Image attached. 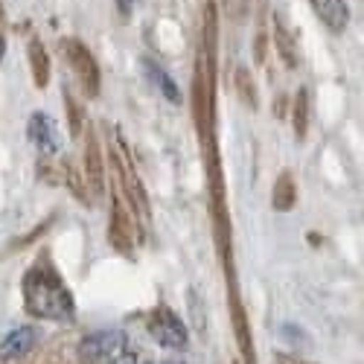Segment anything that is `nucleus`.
I'll use <instances>...</instances> for the list:
<instances>
[{
  "mask_svg": "<svg viewBox=\"0 0 364 364\" xmlns=\"http://www.w3.org/2000/svg\"><path fill=\"white\" fill-rule=\"evenodd\" d=\"M114 364H140L134 355H123V353H119L117 358H114Z\"/></svg>",
  "mask_w": 364,
  "mask_h": 364,
  "instance_id": "nucleus-9",
  "label": "nucleus"
},
{
  "mask_svg": "<svg viewBox=\"0 0 364 364\" xmlns=\"http://www.w3.org/2000/svg\"><path fill=\"white\" fill-rule=\"evenodd\" d=\"M126 347V336L119 329H97L82 338L79 358L85 364H111Z\"/></svg>",
  "mask_w": 364,
  "mask_h": 364,
  "instance_id": "nucleus-2",
  "label": "nucleus"
},
{
  "mask_svg": "<svg viewBox=\"0 0 364 364\" xmlns=\"http://www.w3.org/2000/svg\"><path fill=\"white\" fill-rule=\"evenodd\" d=\"M149 332L161 347H169V350H184L187 347V326L181 323L172 312H161V315L151 318Z\"/></svg>",
  "mask_w": 364,
  "mask_h": 364,
  "instance_id": "nucleus-3",
  "label": "nucleus"
},
{
  "mask_svg": "<svg viewBox=\"0 0 364 364\" xmlns=\"http://www.w3.org/2000/svg\"><path fill=\"white\" fill-rule=\"evenodd\" d=\"M4 53H6V41H4V36H0V62H4Z\"/></svg>",
  "mask_w": 364,
  "mask_h": 364,
  "instance_id": "nucleus-11",
  "label": "nucleus"
},
{
  "mask_svg": "<svg viewBox=\"0 0 364 364\" xmlns=\"http://www.w3.org/2000/svg\"><path fill=\"white\" fill-rule=\"evenodd\" d=\"M161 364H184V361H161Z\"/></svg>",
  "mask_w": 364,
  "mask_h": 364,
  "instance_id": "nucleus-12",
  "label": "nucleus"
},
{
  "mask_svg": "<svg viewBox=\"0 0 364 364\" xmlns=\"http://www.w3.org/2000/svg\"><path fill=\"white\" fill-rule=\"evenodd\" d=\"M312 4H315L318 18L332 29V33H341V29L347 26L350 9H347L344 0H312Z\"/></svg>",
  "mask_w": 364,
  "mask_h": 364,
  "instance_id": "nucleus-6",
  "label": "nucleus"
},
{
  "mask_svg": "<svg viewBox=\"0 0 364 364\" xmlns=\"http://www.w3.org/2000/svg\"><path fill=\"white\" fill-rule=\"evenodd\" d=\"M23 291H26V306L33 315L50 318V321H70L73 318V297L50 268L29 271L26 280H23Z\"/></svg>",
  "mask_w": 364,
  "mask_h": 364,
  "instance_id": "nucleus-1",
  "label": "nucleus"
},
{
  "mask_svg": "<svg viewBox=\"0 0 364 364\" xmlns=\"http://www.w3.org/2000/svg\"><path fill=\"white\" fill-rule=\"evenodd\" d=\"M146 70H149V76H151V82H155L161 90H164V97L169 100V102H181V90L175 87V82L161 70V68H155L151 62H146Z\"/></svg>",
  "mask_w": 364,
  "mask_h": 364,
  "instance_id": "nucleus-7",
  "label": "nucleus"
},
{
  "mask_svg": "<svg viewBox=\"0 0 364 364\" xmlns=\"http://www.w3.org/2000/svg\"><path fill=\"white\" fill-rule=\"evenodd\" d=\"M29 53H33L36 79H38V85H44V82H47V55H44V47H41L38 41H33V44H29Z\"/></svg>",
  "mask_w": 364,
  "mask_h": 364,
  "instance_id": "nucleus-8",
  "label": "nucleus"
},
{
  "mask_svg": "<svg viewBox=\"0 0 364 364\" xmlns=\"http://www.w3.org/2000/svg\"><path fill=\"white\" fill-rule=\"evenodd\" d=\"M29 140H33L41 151H55L58 149V123L50 114H33L29 117Z\"/></svg>",
  "mask_w": 364,
  "mask_h": 364,
  "instance_id": "nucleus-4",
  "label": "nucleus"
},
{
  "mask_svg": "<svg viewBox=\"0 0 364 364\" xmlns=\"http://www.w3.org/2000/svg\"><path fill=\"white\" fill-rule=\"evenodd\" d=\"M36 338H38V332H36L33 326H18V329H12L9 336L0 341V358H18V355H23L26 350L36 347Z\"/></svg>",
  "mask_w": 364,
  "mask_h": 364,
  "instance_id": "nucleus-5",
  "label": "nucleus"
},
{
  "mask_svg": "<svg viewBox=\"0 0 364 364\" xmlns=\"http://www.w3.org/2000/svg\"><path fill=\"white\" fill-rule=\"evenodd\" d=\"M117 6H119V12H123V15H129L132 6H134V0H117Z\"/></svg>",
  "mask_w": 364,
  "mask_h": 364,
  "instance_id": "nucleus-10",
  "label": "nucleus"
}]
</instances>
